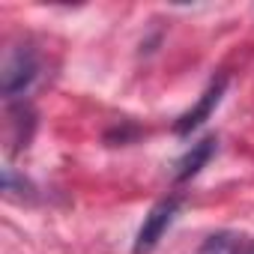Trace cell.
<instances>
[{
	"label": "cell",
	"instance_id": "5b68a950",
	"mask_svg": "<svg viewBox=\"0 0 254 254\" xmlns=\"http://www.w3.org/2000/svg\"><path fill=\"white\" fill-rule=\"evenodd\" d=\"M245 248H248V242H245L239 233L218 230V233L206 236V242L197 248V254H242Z\"/></svg>",
	"mask_w": 254,
	"mask_h": 254
},
{
	"label": "cell",
	"instance_id": "3957f363",
	"mask_svg": "<svg viewBox=\"0 0 254 254\" xmlns=\"http://www.w3.org/2000/svg\"><path fill=\"white\" fill-rule=\"evenodd\" d=\"M224 87H227V78H224V75L215 78V81L200 93L197 105H194L191 111H186V114L174 123V132H177V135H191L194 129H200V126L209 120V114L218 108V102H221V96H224Z\"/></svg>",
	"mask_w": 254,
	"mask_h": 254
},
{
	"label": "cell",
	"instance_id": "8992f818",
	"mask_svg": "<svg viewBox=\"0 0 254 254\" xmlns=\"http://www.w3.org/2000/svg\"><path fill=\"white\" fill-rule=\"evenodd\" d=\"M3 194L9 200H33V186L15 174V168H3Z\"/></svg>",
	"mask_w": 254,
	"mask_h": 254
},
{
	"label": "cell",
	"instance_id": "52a82bcc",
	"mask_svg": "<svg viewBox=\"0 0 254 254\" xmlns=\"http://www.w3.org/2000/svg\"><path fill=\"white\" fill-rule=\"evenodd\" d=\"M242 254H254V245H248V248H245V251H242Z\"/></svg>",
	"mask_w": 254,
	"mask_h": 254
},
{
	"label": "cell",
	"instance_id": "277c9868",
	"mask_svg": "<svg viewBox=\"0 0 254 254\" xmlns=\"http://www.w3.org/2000/svg\"><path fill=\"white\" fill-rule=\"evenodd\" d=\"M215 150H218L215 135H206L203 141L191 144V150H186V156L174 165V180H177V183H186V180L197 177V174H200V168L215 156Z\"/></svg>",
	"mask_w": 254,
	"mask_h": 254
},
{
	"label": "cell",
	"instance_id": "6da1fadb",
	"mask_svg": "<svg viewBox=\"0 0 254 254\" xmlns=\"http://www.w3.org/2000/svg\"><path fill=\"white\" fill-rule=\"evenodd\" d=\"M39 75V57L27 45H12L3 57V69H0V90L6 99H18L21 93L30 90V84Z\"/></svg>",
	"mask_w": 254,
	"mask_h": 254
},
{
	"label": "cell",
	"instance_id": "7a4b0ae2",
	"mask_svg": "<svg viewBox=\"0 0 254 254\" xmlns=\"http://www.w3.org/2000/svg\"><path fill=\"white\" fill-rule=\"evenodd\" d=\"M177 212H180V197H165V200H159V203L144 215V224H141V230H138V236H135V254H150V251L159 245V239L165 236V230L174 224Z\"/></svg>",
	"mask_w": 254,
	"mask_h": 254
}]
</instances>
